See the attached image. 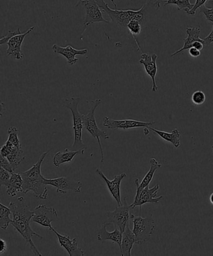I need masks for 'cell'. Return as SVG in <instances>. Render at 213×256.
<instances>
[{"instance_id":"cell-1","label":"cell","mask_w":213,"mask_h":256,"mask_svg":"<svg viewBox=\"0 0 213 256\" xmlns=\"http://www.w3.org/2000/svg\"><path fill=\"white\" fill-rule=\"evenodd\" d=\"M9 208H10L13 216L12 226L24 238L26 244H29L33 254L42 256L32 240V237L34 236L40 240L43 238V236L34 232L31 228L30 223L33 215V210H29L25 200L23 197L18 198L14 202L9 203Z\"/></svg>"},{"instance_id":"cell-2","label":"cell","mask_w":213,"mask_h":256,"mask_svg":"<svg viewBox=\"0 0 213 256\" xmlns=\"http://www.w3.org/2000/svg\"><path fill=\"white\" fill-rule=\"evenodd\" d=\"M49 151L42 154L38 162L29 170L19 173L23 178V192L25 194L29 192H33L34 197L39 200L48 198V188L44 183V178L41 174V168Z\"/></svg>"},{"instance_id":"cell-3","label":"cell","mask_w":213,"mask_h":256,"mask_svg":"<svg viewBox=\"0 0 213 256\" xmlns=\"http://www.w3.org/2000/svg\"><path fill=\"white\" fill-rule=\"evenodd\" d=\"M80 100V98L70 96L64 99L62 104V106L68 108L72 114L73 128L74 136H75L72 146L73 150H85L86 148L82 139V132L84 128L83 115L78 110L79 103Z\"/></svg>"},{"instance_id":"cell-4","label":"cell","mask_w":213,"mask_h":256,"mask_svg":"<svg viewBox=\"0 0 213 256\" xmlns=\"http://www.w3.org/2000/svg\"><path fill=\"white\" fill-rule=\"evenodd\" d=\"M91 103L92 104V106H91L88 113L86 114V115H83V126L84 128H85L94 138L97 140L101 150V162L103 163L104 161V154L100 138L105 139V140H109L110 138L107 133L105 132V131L101 130L98 128L96 122V109L102 103V100L101 99H96L95 100L91 101Z\"/></svg>"},{"instance_id":"cell-5","label":"cell","mask_w":213,"mask_h":256,"mask_svg":"<svg viewBox=\"0 0 213 256\" xmlns=\"http://www.w3.org/2000/svg\"><path fill=\"white\" fill-rule=\"evenodd\" d=\"M133 231L136 237V244L141 245L148 242L155 232V220L151 214L147 218L132 214Z\"/></svg>"},{"instance_id":"cell-6","label":"cell","mask_w":213,"mask_h":256,"mask_svg":"<svg viewBox=\"0 0 213 256\" xmlns=\"http://www.w3.org/2000/svg\"><path fill=\"white\" fill-rule=\"evenodd\" d=\"M115 6V9H111L109 7L108 4L106 3L105 0H96V3L100 6L104 13L110 16L111 22L116 26L120 28H127L129 22L135 18L136 14H138V10H119L115 2V0H111Z\"/></svg>"},{"instance_id":"cell-7","label":"cell","mask_w":213,"mask_h":256,"mask_svg":"<svg viewBox=\"0 0 213 256\" xmlns=\"http://www.w3.org/2000/svg\"><path fill=\"white\" fill-rule=\"evenodd\" d=\"M124 205L118 206L113 211H108L106 213L107 220L103 223L107 227L110 225L115 226L122 233L132 218V214L130 213L131 207L126 201V198H124Z\"/></svg>"},{"instance_id":"cell-8","label":"cell","mask_w":213,"mask_h":256,"mask_svg":"<svg viewBox=\"0 0 213 256\" xmlns=\"http://www.w3.org/2000/svg\"><path fill=\"white\" fill-rule=\"evenodd\" d=\"M83 6L85 10V19L84 21L83 32L90 24L104 22L110 24V22L104 18L103 12L96 3V0H79L76 7Z\"/></svg>"},{"instance_id":"cell-9","label":"cell","mask_w":213,"mask_h":256,"mask_svg":"<svg viewBox=\"0 0 213 256\" xmlns=\"http://www.w3.org/2000/svg\"><path fill=\"white\" fill-rule=\"evenodd\" d=\"M58 220V214L55 208L42 204L37 206L33 210L31 222L38 224L50 230L53 228L51 222Z\"/></svg>"},{"instance_id":"cell-10","label":"cell","mask_w":213,"mask_h":256,"mask_svg":"<svg viewBox=\"0 0 213 256\" xmlns=\"http://www.w3.org/2000/svg\"><path fill=\"white\" fill-rule=\"evenodd\" d=\"M44 183L45 184L53 186L56 188V192L66 194L69 190L79 194L81 192L83 188L82 183L80 181H75L67 177H61L53 180L44 178Z\"/></svg>"},{"instance_id":"cell-11","label":"cell","mask_w":213,"mask_h":256,"mask_svg":"<svg viewBox=\"0 0 213 256\" xmlns=\"http://www.w3.org/2000/svg\"><path fill=\"white\" fill-rule=\"evenodd\" d=\"M103 126L111 130H117L118 129L128 130L136 128H148L155 124V122H141L135 120H113L105 116L103 119Z\"/></svg>"},{"instance_id":"cell-12","label":"cell","mask_w":213,"mask_h":256,"mask_svg":"<svg viewBox=\"0 0 213 256\" xmlns=\"http://www.w3.org/2000/svg\"><path fill=\"white\" fill-rule=\"evenodd\" d=\"M0 156H3L8 159L9 162L13 166L14 170L26 158V156L24 155L23 149L17 148L16 146L8 140H6L5 144L2 146L1 150H0Z\"/></svg>"},{"instance_id":"cell-13","label":"cell","mask_w":213,"mask_h":256,"mask_svg":"<svg viewBox=\"0 0 213 256\" xmlns=\"http://www.w3.org/2000/svg\"><path fill=\"white\" fill-rule=\"evenodd\" d=\"M159 190V184L156 185L152 188H150L149 186L143 188L139 195L135 198L133 203L130 205L131 208H135L136 207L140 206L141 214V207L145 204H158L163 198V196L157 198V193Z\"/></svg>"},{"instance_id":"cell-14","label":"cell","mask_w":213,"mask_h":256,"mask_svg":"<svg viewBox=\"0 0 213 256\" xmlns=\"http://www.w3.org/2000/svg\"><path fill=\"white\" fill-rule=\"evenodd\" d=\"M96 172L106 183L111 195L117 202L118 206H122L123 204L121 200V184L124 178L126 177V174L122 173L120 175L115 176L112 180H110L104 174L101 169H96Z\"/></svg>"},{"instance_id":"cell-15","label":"cell","mask_w":213,"mask_h":256,"mask_svg":"<svg viewBox=\"0 0 213 256\" xmlns=\"http://www.w3.org/2000/svg\"><path fill=\"white\" fill-rule=\"evenodd\" d=\"M34 29V26H32L25 33H21L12 37L7 44H8V49L6 50V52L7 56L13 57L16 60L23 59L24 54L21 52L22 44L25 37L33 32Z\"/></svg>"},{"instance_id":"cell-16","label":"cell","mask_w":213,"mask_h":256,"mask_svg":"<svg viewBox=\"0 0 213 256\" xmlns=\"http://www.w3.org/2000/svg\"><path fill=\"white\" fill-rule=\"evenodd\" d=\"M158 56L157 54H143L141 56L140 63L144 66L146 72L151 77L153 81L152 92H156L158 90L156 76L158 72L157 60Z\"/></svg>"},{"instance_id":"cell-17","label":"cell","mask_w":213,"mask_h":256,"mask_svg":"<svg viewBox=\"0 0 213 256\" xmlns=\"http://www.w3.org/2000/svg\"><path fill=\"white\" fill-rule=\"evenodd\" d=\"M50 230L55 234L56 237L58 238V242L61 247L65 248L67 252L71 256H84L85 254L81 248L78 247V244L76 238L71 240L68 236L60 234L57 232L53 228H52Z\"/></svg>"},{"instance_id":"cell-18","label":"cell","mask_w":213,"mask_h":256,"mask_svg":"<svg viewBox=\"0 0 213 256\" xmlns=\"http://www.w3.org/2000/svg\"><path fill=\"white\" fill-rule=\"evenodd\" d=\"M52 49L54 54H61L65 57L68 64L70 66H73L78 62L79 59L76 58V56H78V54L85 56L88 53L87 49L76 50L70 46L62 47L57 44H54L52 46Z\"/></svg>"},{"instance_id":"cell-19","label":"cell","mask_w":213,"mask_h":256,"mask_svg":"<svg viewBox=\"0 0 213 256\" xmlns=\"http://www.w3.org/2000/svg\"><path fill=\"white\" fill-rule=\"evenodd\" d=\"M150 170L148 171L147 174H146L145 178H143L141 182H139L138 178H135V185L136 186V193L135 197L139 195V194L141 192V191L142 190L143 188L149 186L150 184L153 180V177H154L156 171H157V169L162 166V164L154 158L150 159Z\"/></svg>"},{"instance_id":"cell-20","label":"cell","mask_w":213,"mask_h":256,"mask_svg":"<svg viewBox=\"0 0 213 256\" xmlns=\"http://www.w3.org/2000/svg\"><path fill=\"white\" fill-rule=\"evenodd\" d=\"M107 226L103 224L99 230L97 234V240L100 242H105L106 240L113 241V243H116L119 247L121 248V242H122L123 233L118 228H115L113 232H108Z\"/></svg>"},{"instance_id":"cell-21","label":"cell","mask_w":213,"mask_h":256,"mask_svg":"<svg viewBox=\"0 0 213 256\" xmlns=\"http://www.w3.org/2000/svg\"><path fill=\"white\" fill-rule=\"evenodd\" d=\"M136 244V237L133 230H131L130 223L128 224L123 233L121 242V256H130L134 244Z\"/></svg>"},{"instance_id":"cell-22","label":"cell","mask_w":213,"mask_h":256,"mask_svg":"<svg viewBox=\"0 0 213 256\" xmlns=\"http://www.w3.org/2000/svg\"><path fill=\"white\" fill-rule=\"evenodd\" d=\"M201 32L200 27H189L187 28L188 37L184 39V46L179 50L175 52V53L171 54V56H174L176 54L182 53L183 51L187 50L192 48V44L196 41H201L204 43L203 39L200 38Z\"/></svg>"},{"instance_id":"cell-23","label":"cell","mask_w":213,"mask_h":256,"mask_svg":"<svg viewBox=\"0 0 213 256\" xmlns=\"http://www.w3.org/2000/svg\"><path fill=\"white\" fill-rule=\"evenodd\" d=\"M84 153L85 150H69L67 148L63 152H58L53 156V165L56 168H59L61 164L70 162L75 156L79 154L83 155Z\"/></svg>"},{"instance_id":"cell-24","label":"cell","mask_w":213,"mask_h":256,"mask_svg":"<svg viewBox=\"0 0 213 256\" xmlns=\"http://www.w3.org/2000/svg\"><path fill=\"white\" fill-rule=\"evenodd\" d=\"M23 178L20 174H12L8 184L6 187L7 194L14 198L18 192H23Z\"/></svg>"},{"instance_id":"cell-25","label":"cell","mask_w":213,"mask_h":256,"mask_svg":"<svg viewBox=\"0 0 213 256\" xmlns=\"http://www.w3.org/2000/svg\"><path fill=\"white\" fill-rule=\"evenodd\" d=\"M148 128H149L150 130L154 132L155 134L159 136L163 140L173 144V146H174L175 148H179L180 146L181 134L178 129L175 128L172 132L168 133L166 132L157 130V129L151 128V126Z\"/></svg>"},{"instance_id":"cell-26","label":"cell","mask_w":213,"mask_h":256,"mask_svg":"<svg viewBox=\"0 0 213 256\" xmlns=\"http://www.w3.org/2000/svg\"><path fill=\"white\" fill-rule=\"evenodd\" d=\"M11 215L12 212L10 208L0 203V227L1 230H6L11 224L13 220H11Z\"/></svg>"},{"instance_id":"cell-27","label":"cell","mask_w":213,"mask_h":256,"mask_svg":"<svg viewBox=\"0 0 213 256\" xmlns=\"http://www.w3.org/2000/svg\"><path fill=\"white\" fill-rule=\"evenodd\" d=\"M162 2L165 4V6L175 4L177 6L178 11L183 10L187 14L194 6V4L190 3V0H162Z\"/></svg>"},{"instance_id":"cell-28","label":"cell","mask_w":213,"mask_h":256,"mask_svg":"<svg viewBox=\"0 0 213 256\" xmlns=\"http://www.w3.org/2000/svg\"><path fill=\"white\" fill-rule=\"evenodd\" d=\"M127 28L130 33L132 34L134 39H135V37L139 36L142 31L143 24L140 21L133 19L132 20L129 22Z\"/></svg>"},{"instance_id":"cell-29","label":"cell","mask_w":213,"mask_h":256,"mask_svg":"<svg viewBox=\"0 0 213 256\" xmlns=\"http://www.w3.org/2000/svg\"><path fill=\"white\" fill-rule=\"evenodd\" d=\"M8 141L18 148H22L20 141L18 138L19 131L15 126H11L8 130Z\"/></svg>"},{"instance_id":"cell-30","label":"cell","mask_w":213,"mask_h":256,"mask_svg":"<svg viewBox=\"0 0 213 256\" xmlns=\"http://www.w3.org/2000/svg\"><path fill=\"white\" fill-rule=\"evenodd\" d=\"M199 9L200 13L205 14L206 19L213 23V1H210L207 4L201 6Z\"/></svg>"},{"instance_id":"cell-31","label":"cell","mask_w":213,"mask_h":256,"mask_svg":"<svg viewBox=\"0 0 213 256\" xmlns=\"http://www.w3.org/2000/svg\"><path fill=\"white\" fill-rule=\"evenodd\" d=\"M192 100L193 103L195 104L196 106L202 105L205 102V94L203 91H196L192 95Z\"/></svg>"},{"instance_id":"cell-32","label":"cell","mask_w":213,"mask_h":256,"mask_svg":"<svg viewBox=\"0 0 213 256\" xmlns=\"http://www.w3.org/2000/svg\"><path fill=\"white\" fill-rule=\"evenodd\" d=\"M11 176V174L8 171L4 170L3 168H0V186L6 187L10 180Z\"/></svg>"},{"instance_id":"cell-33","label":"cell","mask_w":213,"mask_h":256,"mask_svg":"<svg viewBox=\"0 0 213 256\" xmlns=\"http://www.w3.org/2000/svg\"><path fill=\"white\" fill-rule=\"evenodd\" d=\"M0 162H1V168L4 169L7 171H8L9 172L13 174L14 172V170L13 168V166L11 165V164L9 162V161L4 156H0Z\"/></svg>"},{"instance_id":"cell-34","label":"cell","mask_w":213,"mask_h":256,"mask_svg":"<svg viewBox=\"0 0 213 256\" xmlns=\"http://www.w3.org/2000/svg\"><path fill=\"white\" fill-rule=\"evenodd\" d=\"M21 34L20 28H18L17 31L15 32L9 31L8 34H7L6 36L2 37L1 40H0V44H1V46H3L4 44H7L9 40H10L12 37L15 36L16 34Z\"/></svg>"},{"instance_id":"cell-35","label":"cell","mask_w":213,"mask_h":256,"mask_svg":"<svg viewBox=\"0 0 213 256\" xmlns=\"http://www.w3.org/2000/svg\"><path fill=\"white\" fill-rule=\"evenodd\" d=\"M207 0H197L195 2V4H194V6H193V8L189 12H188V14H190V16H195L197 10L199 9L201 6H204V4L207 3Z\"/></svg>"},{"instance_id":"cell-36","label":"cell","mask_w":213,"mask_h":256,"mask_svg":"<svg viewBox=\"0 0 213 256\" xmlns=\"http://www.w3.org/2000/svg\"><path fill=\"white\" fill-rule=\"evenodd\" d=\"M204 41L205 46H209L213 42V23L212 24V30L207 37L203 39Z\"/></svg>"},{"instance_id":"cell-37","label":"cell","mask_w":213,"mask_h":256,"mask_svg":"<svg viewBox=\"0 0 213 256\" xmlns=\"http://www.w3.org/2000/svg\"><path fill=\"white\" fill-rule=\"evenodd\" d=\"M188 50H189L190 56L194 57V58H198V57L201 56V52L198 50V49L194 48V47H192V48H190Z\"/></svg>"},{"instance_id":"cell-38","label":"cell","mask_w":213,"mask_h":256,"mask_svg":"<svg viewBox=\"0 0 213 256\" xmlns=\"http://www.w3.org/2000/svg\"><path fill=\"white\" fill-rule=\"evenodd\" d=\"M204 43L201 41H196L192 44L193 47H194V48L198 49V50L200 51L202 50L203 48H204Z\"/></svg>"},{"instance_id":"cell-39","label":"cell","mask_w":213,"mask_h":256,"mask_svg":"<svg viewBox=\"0 0 213 256\" xmlns=\"http://www.w3.org/2000/svg\"><path fill=\"white\" fill-rule=\"evenodd\" d=\"M7 250V244L5 241L1 240V248H0V254L2 255Z\"/></svg>"},{"instance_id":"cell-40","label":"cell","mask_w":213,"mask_h":256,"mask_svg":"<svg viewBox=\"0 0 213 256\" xmlns=\"http://www.w3.org/2000/svg\"><path fill=\"white\" fill-rule=\"evenodd\" d=\"M150 129L148 128H145L144 132L145 134V136H148V134H150Z\"/></svg>"},{"instance_id":"cell-41","label":"cell","mask_w":213,"mask_h":256,"mask_svg":"<svg viewBox=\"0 0 213 256\" xmlns=\"http://www.w3.org/2000/svg\"><path fill=\"white\" fill-rule=\"evenodd\" d=\"M210 202H212L213 206V193H212L210 196Z\"/></svg>"},{"instance_id":"cell-42","label":"cell","mask_w":213,"mask_h":256,"mask_svg":"<svg viewBox=\"0 0 213 256\" xmlns=\"http://www.w3.org/2000/svg\"><path fill=\"white\" fill-rule=\"evenodd\" d=\"M212 148L213 149V146H212Z\"/></svg>"}]
</instances>
